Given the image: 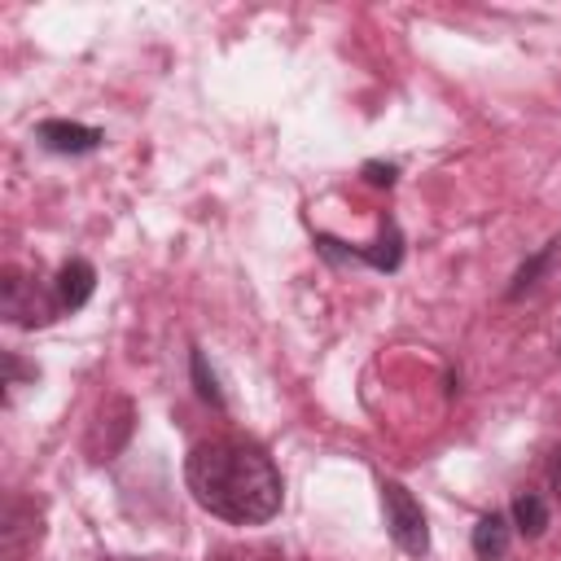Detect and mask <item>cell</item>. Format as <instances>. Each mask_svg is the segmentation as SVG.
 I'll list each match as a JSON object with an SVG mask.
<instances>
[{"label":"cell","mask_w":561,"mask_h":561,"mask_svg":"<svg viewBox=\"0 0 561 561\" xmlns=\"http://www.w3.org/2000/svg\"><path fill=\"white\" fill-rule=\"evenodd\" d=\"M508 522H513L517 535L539 539L548 530V500L539 491H517L513 495V508H508Z\"/></svg>","instance_id":"obj_10"},{"label":"cell","mask_w":561,"mask_h":561,"mask_svg":"<svg viewBox=\"0 0 561 561\" xmlns=\"http://www.w3.org/2000/svg\"><path fill=\"white\" fill-rule=\"evenodd\" d=\"M92 289H96V267H92L88 259H66V263L57 267V276H53V294H57V307H61V311L88 307Z\"/></svg>","instance_id":"obj_7"},{"label":"cell","mask_w":561,"mask_h":561,"mask_svg":"<svg viewBox=\"0 0 561 561\" xmlns=\"http://www.w3.org/2000/svg\"><path fill=\"white\" fill-rule=\"evenodd\" d=\"M381 513H386V530L390 539L408 552V557H425L430 552V522L421 500L403 486V482H381Z\"/></svg>","instance_id":"obj_3"},{"label":"cell","mask_w":561,"mask_h":561,"mask_svg":"<svg viewBox=\"0 0 561 561\" xmlns=\"http://www.w3.org/2000/svg\"><path fill=\"white\" fill-rule=\"evenodd\" d=\"M114 561H149V557H114Z\"/></svg>","instance_id":"obj_15"},{"label":"cell","mask_w":561,"mask_h":561,"mask_svg":"<svg viewBox=\"0 0 561 561\" xmlns=\"http://www.w3.org/2000/svg\"><path fill=\"white\" fill-rule=\"evenodd\" d=\"M39 522H44V508H39L35 500L13 495V500L4 504L0 539H4V557H9V561H22V557L39 543Z\"/></svg>","instance_id":"obj_6"},{"label":"cell","mask_w":561,"mask_h":561,"mask_svg":"<svg viewBox=\"0 0 561 561\" xmlns=\"http://www.w3.org/2000/svg\"><path fill=\"white\" fill-rule=\"evenodd\" d=\"M508 543H513V522L504 513L478 517V526L469 535V548H473L478 561H504L508 557Z\"/></svg>","instance_id":"obj_8"},{"label":"cell","mask_w":561,"mask_h":561,"mask_svg":"<svg viewBox=\"0 0 561 561\" xmlns=\"http://www.w3.org/2000/svg\"><path fill=\"white\" fill-rule=\"evenodd\" d=\"M193 386H197V399L202 403H210V408H224V390H219V381H215V373L206 368V355L193 346Z\"/></svg>","instance_id":"obj_11"},{"label":"cell","mask_w":561,"mask_h":561,"mask_svg":"<svg viewBox=\"0 0 561 561\" xmlns=\"http://www.w3.org/2000/svg\"><path fill=\"white\" fill-rule=\"evenodd\" d=\"M316 250H320L329 263H368V267H377V272H394L399 259H403V232H399L394 219L386 215V219H381V237H377L368 250H351V245H342V241L329 237V232H316Z\"/></svg>","instance_id":"obj_4"},{"label":"cell","mask_w":561,"mask_h":561,"mask_svg":"<svg viewBox=\"0 0 561 561\" xmlns=\"http://www.w3.org/2000/svg\"><path fill=\"white\" fill-rule=\"evenodd\" d=\"M548 482H552V491H557V500H561V447H557L552 460H548Z\"/></svg>","instance_id":"obj_14"},{"label":"cell","mask_w":561,"mask_h":561,"mask_svg":"<svg viewBox=\"0 0 561 561\" xmlns=\"http://www.w3.org/2000/svg\"><path fill=\"white\" fill-rule=\"evenodd\" d=\"M188 495L228 526H263L285 504V482L272 456L241 438H206L184 460Z\"/></svg>","instance_id":"obj_1"},{"label":"cell","mask_w":561,"mask_h":561,"mask_svg":"<svg viewBox=\"0 0 561 561\" xmlns=\"http://www.w3.org/2000/svg\"><path fill=\"white\" fill-rule=\"evenodd\" d=\"M22 377H31V381H35V368H26V364H22V359H18L13 351H4V386L13 390V386H18Z\"/></svg>","instance_id":"obj_13"},{"label":"cell","mask_w":561,"mask_h":561,"mask_svg":"<svg viewBox=\"0 0 561 561\" xmlns=\"http://www.w3.org/2000/svg\"><path fill=\"white\" fill-rule=\"evenodd\" d=\"M557 254H561V237H552L548 245H539V250H535V254H530V259H526V263L513 272V285L504 289V298H508V302L526 298V294H530V289H535V285L548 276V267L557 263Z\"/></svg>","instance_id":"obj_9"},{"label":"cell","mask_w":561,"mask_h":561,"mask_svg":"<svg viewBox=\"0 0 561 561\" xmlns=\"http://www.w3.org/2000/svg\"><path fill=\"white\" fill-rule=\"evenodd\" d=\"M0 311H4L9 324L35 329V324L57 320L61 307H57V294L39 289L35 276H26L22 267H4V272H0Z\"/></svg>","instance_id":"obj_2"},{"label":"cell","mask_w":561,"mask_h":561,"mask_svg":"<svg viewBox=\"0 0 561 561\" xmlns=\"http://www.w3.org/2000/svg\"><path fill=\"white\" fill-rule=\"evenodd\" d=\"M394 175H399V167H394V162H364V180H368V184H377V188H390V184H394Z\"/></svg>","instance_id":"obj_12"},{"label":"cell","mask_w":561,"mask_h":561,"mask_svg":"<svg viewBox=\"0 0 561 561\" xmlns=\"http://www.w3.org/2000/svg\"><path fill=\"white\" fill-rule=\"evenodd\" d=\"M35 140L48 153L79 158V153H96L105 145V131L101 127H88V123H70V118H44V123H35Z\"/></svg>","instance_id":"obj_5"},{"label":"cell","mask_w":561,"mask_h":561,"mask_svg":"<svg viewBox=\"0 0 561 561\" xmlns=\"http://www.w3.org/2000/svg\"><path fill=\"white\" fill-rule=\"evenodd\" d=\"M557 355H561V342H557Z\"/></svg>","instance_id":"obj_16"}]
</instances>
